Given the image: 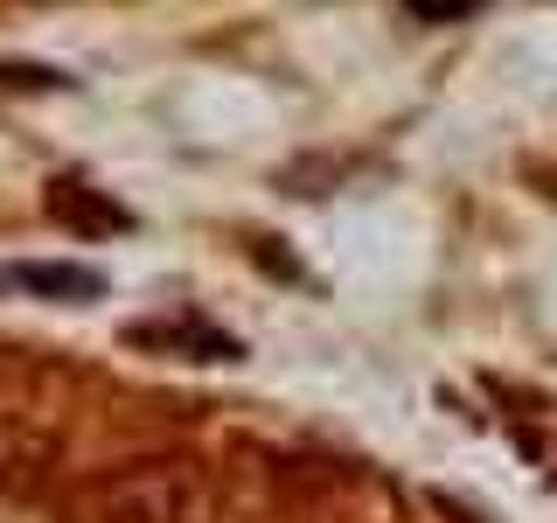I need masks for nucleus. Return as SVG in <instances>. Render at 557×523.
<instances>
[{
  "instance_id": "1",
  "label": "nucleus",
  "mask_w": 557,
  "mask_h": 523,
  "mask_svg": "<svg viewBox=\"0 0 557 523\" xmlns=\"http://www.w3.org/2000/svg\"><path fill=\"white\" fill-rule=\"evenodd\" d=\"M63 523H209V461L133 453L63 488Z\"/></svg>"
},
{
  "instance_id": "5",
  "label": "nucleus",
  "mask_w": 557,
  "mask_h": 523,
  "mask_svg": "<svg viewBox=\"0 0 557 523\" xmlns=\"http://www.w3.org/2000/svg\"><path fill=\"white\" fill-rule=\"evenodd\" d=\"M49 217L70 223V231H126V223H133L112 196H98L91 182H70V174L49 188Z\"/></svg>"
},
{
  "instance_id": "2",
  "label": "nucleus",
  "mask_w": 557,
  "mask_h": 523,
  "mask_svg": "<svg viewBox=\"0 0 557 523\" xmlns=\"http://www.w3.org/2000/svg\"><path fill=\"white\" fill-rule=\"evenodd\" d=\"M49 467H57V433L35 412L0 405V496H22V488L49 482Z\"/></svg>"
},
{
  "instance_id": "6",
  "label": "nucleus",
  "mask_w": 557,
  "mask_h": 523,
  "mask_svg": "<svg viewBox=\"0 0 557 523\" xmlns=\"http://www.w3.org/2000/svg\"><path fill=\"white\" fill-rule=\"evenodd\" d=\"M405 8L418 14V22H440V28H446V22H467L481 0H405Z\"/></svg>"
},
{
  "instance_id": "3",
  "label": "nucleus",
  "mask_w": 557,
  "mask_h": 523,
  "mask_svg": "<svg viewBox=\"0 0 557 523\" xmlns=\"http://www.w3.org/2000/svg\"><path fill=\"white\" fill-rule=\"evenodd\" d=\"M126 342L153 349V356H182V363H237V342L223 336V328L196 321V314H174V321H133Z\"/></svg>"
},
{
  "instance_id": "4",
  "label": "nucleus",
  "mask_w": 557,
  "mask_h": 523,
  "mask_svg": "<svg viewBox=\"0 0 557 523\" xmlns=\"http://www.w3.org/2000/svg\"><path fill=\"white\" fill-rule=\"evenodd\" d=\"M0 287H22V293H42V301H98L104 279L91 266H70V258H35V266H8Z\"/></svg>"
}]
</instances>
